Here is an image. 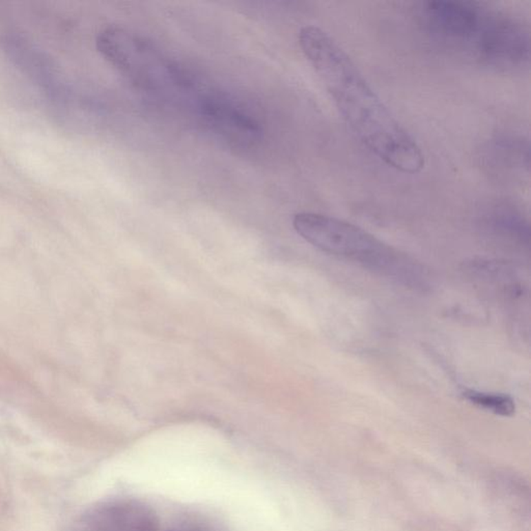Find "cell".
Segmentation results:
<instances>
[{
	"label": "cell",
	"mask_w": 531,
	"mask_h": 531,
	"mask_svg": "<svg viewBox=\"0 0 531 531\" xmlns=\"http://www.w3.org/2000/svg\"><path fill=\"white\" fill-rule=\"evenodd\" d=\"M199 112L205 123L234 143H253L261 134L260 124L249 112L222 98L201 100Z\"/></svg>",
	"instance_id": "ba28073f"
},
{
	"label": "cell",
	"mask_w": 531,
	"mask_h": 531,
	"mask_svg": "<svg viewBox=\"0 0 531 531\" xmlns=\"http://www.w3.org/2000/svg\"><path fill=\"white\" fill-rule=\"evenodd\" d=\"M493 221L495 227L500 231L513 234L521 240L528 239L530 236L528 223L524 217L513 208H499L493 215Z\"/></svg>",
	"instance_id": "30bf717a"
},
{
	"label": "cell",
	"mask_w": 531,
	"mask_h": 531,
	"mask_svg": "<svg viewBox=\"0 0 531 531\" xmlns=\"http://www.w3.org/2000/svg\"><path fill=\"white\" fill-rule=\"evenodd\" d=\"M484 11L475 2L431 0L422 4L420 17L436 37L467 50L479 30Z\"/></svg>",
	"instance_id": "8992f818"
},
{
	"label": "cell",
	"mask_w": 531,
	"mask_h": 531,
	"mask_svg": "<svg viewBox=\"0 0 531 531\" xmlns=\"http://www.w3.org/2000/svg\"><path fill=\"white\" fill-rule=\"evenodd\" d=\"M102 56L132 81L147 88L187 86L189 81L178 66L152 44L119 26L104 28L97 37Z\"/></svg>",
	"instance_id": "3957f363"
},
{
	"label": "cell",
	"mask_w": 531,
	"mask_h": 531,
	"mask_svg": "<svg viewBox=\"0 0 531 531\" xmlns=\"http://www.w3.org/2000/svg\"><path fill=\"white\" fill-rule=\"evenodd\" d=\"M1 47L6 56L14 61L15 65L33 83L43 88L50 98L68 101L70 90L61 81L49 57L35 48L30 41L19 35H8L1 40Z\"/></svg>",
	"instance_id": "52a82bcc"
},
{
	"label": "cell",
	"mask_w": 531,
	"mask_h": 531,
	"mask_svg": "<svg viewBox=\"0 0 531 531\" xmlns=\"http://www.w3.org/2000/svg\"><path fill=\"white\" fill-rule=\"evenodd\" d=\"M293 227L305 241L322 251L353 261L410 287L426 285L428 278L422 266L353 223L301 212L294 216Z\"/></svg>",
	"instance_id": "7a4b0ae2"
},
{
	"label": "cell",
	"mask_w": 531,
	"mask_h": 531,
	"mask_svg": "<svg viewBox=\"0 0 531 531\" xmlns=\"http://www.w3.org/2000/svg\"><path fill=\"white\" fill-rule=\"evenodd\" d=\"M467 51L484 65L502 70L524 68L530 61V30L517 18L486 8Z\"/></svg>",
	"instance_id": "277c9868"
},
{
	"label": "cell",
	"mask_w": 531,
	"mask_h": 531,
	"mask_svg": "<svg viewBox=\"0 0 531 531\" xmlns=\"http://www.w3.org/2000/svg\"><path fill=\"white\" fill-rule=\"evenodd\" d=\"M465 400L489 412L500 416H512L515 411V400L503 393H484L479 390H466Z\"/></svg>",
	"instance_id": "9c48e42d"
},
{
	"label": "cell",
	"mask_w": 531,
	"mask_h": 531,
	"mask_svg": "<svg viewBox=\"0 0 531 531\" xmlns=\"http://www.w3.org/2000/svg\"><path fill=\"white\" fill-rule=\"evenodd\" d=\"M299 45L324 84L345 123L371 154L402 174H419L424 156L371 88L364 74L329 33L301 28Z\"/></svg>",
	"instance_id": "6da1fadb"
},
{
	"label": "cell",
	"mask_w": 531,
	"mask_h": 531,
	"mask_svg": "<svg viewBox=\"0 0 531 531\" xmlns=\"http://www.w3.org/2000/svg\"><path fill=\"white\" fill-rule=\"evenodd\" d=\"M158 515L139 500H106L84 511L68 531H159Z\"/></svg>",
	"instance_id": "5b68a950"
}]
</instances>
